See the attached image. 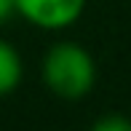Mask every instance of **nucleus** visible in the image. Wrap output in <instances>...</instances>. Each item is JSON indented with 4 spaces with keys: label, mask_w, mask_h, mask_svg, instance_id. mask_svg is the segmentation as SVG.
I'll list each match as a JSON object with an SVG mask.
<instances>
[{
    "label": "nucleus",
    "mask_w": 131,
    "mask_h": 131,
    "mask_svg": "<svg viewBox=\"0 0 131 131\" xmlns=\"http://www.w3.org/2000/svg\"><path fill=\"white\" fill-rule=\"evenodd\" d=\"M24 80V59L11 40L0 38V99L11 96Z\"/></svg>",
    "instance_id": "3"
},
{
    "label": "nucleus",
    "mask_w": 131,
    "mask_h": 131,
    "mask_svg": "<svg viewBox=\"0 0 131 131\" xmlns=\"http://www.w3.org/2000/svg\"><path fill=\"white\" fill-rule=\"evenodd\" d=\"M16 16V0H0V27H5Z\"/></svg>",
    "instance_id": "5"
},
{
    "label": "nucleus",
    "mask_w": 131,
    "mask_h": 131,
    "mask_svg": "<svg viewBox=\"0 0 131 131\" xmlns=\"http://www.w3.org/2000/svg\"><path fill=\"white\" fill-rule=\"evenodd\" d=\"M40 78L53 96L78 102L96 86V59L78 40H56L40 59Z\"/></svg>",
    "instance_id": "1"
},
{
    "label": "nucleus",
    "mask_w": 131,
    "mask_h": 131,
    "mask_svg": "<svg viewBox=\"0 0 131 131\" xmlns=\"http://www.w3.org/2000/svg\"><path fill=\"white\" fill-rule=\"evenodd\" d=\"M88 0H16V16L43 32H62L78 24Z\"/></svg>",
    "instance_id": "2"
},
{
    "label": "nucleus",
    "mask_w": 131,
    "mask_h": 131,
    "mask_svg": "<svg viewBox=\"0 0 131 131\" xmlns=\"http://www.w3.org/2000/svg\"><path fill=\"white\" fill-rule=\"evenodd\" d=\"M94 131H131V118L118 115V112L102 115L96 123H94Z\"/></svg>",
    "instance_id": "4"
}]
</instances>
